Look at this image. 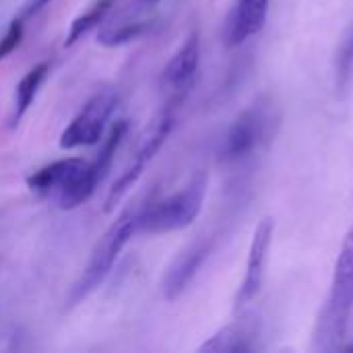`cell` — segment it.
<instances>
[{
	"label": "cell",
	"instance_id": "obj_10",
	"mask_svg": "<svg viewBox=\"0 0 353 353\" xmlns=\"http://www.w3.org/2000/svg\"><path fill=\"white\" fill-rule=\"evenodd\" d=\"M269 14V0H232L223 23V41L236 48L261 33Z\"/></svg>",
	"mask_w": 353,
	"mask_h": 353
},
{
	"label": "cell",
	"instance_id": "obj_14",
	"mask_svg": "<svg viewBox=\"0 0 353 353\" xmlns=\"http://www.w3.org/2000/svg\"><path fill=\"white\" fill-rule=\"evenodd\" d=\"M116 4V0H97L93 2L83 14H79L72 23H70V29H68V35H66V46H72L74 41H79L83 35H87L93 27H97L105 14L112 10V6Z\"/></svg>",
	"mask_w": 353,
	"mask_h": 353
},
{
	"label": "cell",
	"instance_id": "obj_12",
	"mask_svg": "<svg viewBox=\"0 0 353 353\" xmlns=\"http://www.w3.org/2000/svg\"><path fill=\"white\" fill-rule=\"evenodd\" d=\"M256 347V327L248 321H238L232 325H225L215 335H211L199 352L213 353H242L252 352Z\"/></svg>",
	"mask_w": 353,
	"mask_h": 353
},
{
	"label": "cell",
	"instance_id": "obj_3",
	"mask_svg": "<svg viewBox=\"0 0 353 353\" xmlns=\"http://www.w3.org/2000/svg\"><path fill=\"white\" fill-rule=\"evenodd\" d=\"M99 184L101 182L95 174L93 163L79 157L54 161L27 178V186L31 192L54 199L62 211H72L85 205Z\"/></svg>",
	"mask_w": 353,
	"mask_h": 353
},
{
	"label": "cell",
	"instance_id": "obj_18",
	"mask_svg": "<svg viewBox=\"0 0 353 353\" xmlns=\"http://www.w3.org/2000/svg\"><path fill=\"white\" fill-rule=\"evenodd\" d=\"M21 39H23V23L19 19H14V21H10L8 29L4 31V35L0 39V62L4 58H8L19 48Z\"/></svg>",
	"mask_w": 353,
	"mask_h": 353
},
{
	"label": "cell",
	"instance_id": "obj_8",
	"mask_svg": "<svg viewBox=\"0 0 353 353\" xmlns=\"http://www.w3.org/2000/svg\"><path fill=\"white\" fill-rule=\"evenodd\" d=\"M273 232H275V221L271 217H265L259 221V225L252 234L244 279H242L240 290L236 294V310L248 306L259 296V292L263 288L267 259H269V250H271V242H273Z\"/></svg>",
	"mask_w": 353,
	"mask_h": 353
},
{
	"label": "cell",
	"instance_id": "obj_9",
	"mask_svg": "<svg viewBox=\"0 0 353 353\" xmlns=\"http://www.w3.org/2000/svg\"><path fill=\"white\" fill-rule=\"evenodd\" d=\"M211 248H213L211 238H199L192 244H188L170 263V267H168V271L163 275V298L168 302L178 300L186 292V288L192 283L199 269L203 267V263L211 254Z\"/></svg>",
	"mask_w": 353,
	"mask_h": 353
},
{
	"label": "cell",
	"instance_id": "obj_1",
	"mask_svg": "<svg viewBox=\"0 0 353 353\" xmlns=\"http://www.w3.org/2000/svg\"><path fill=\"white\" fill-rule=\"evenodd\" d=\"M353 308V225L347 230L331 279V292L323 304L314 331L312 350L314 352H337L350 329V314Z\"/></svg>",
	"mask_w": 353,
	"mask_h": 353
},
{
	"label": "cell",
	"instance_id": "obj_4",
	"mask_svg": "<svg viewBox=\"0 0 353 353\" xmlns=\"http://www.w3.org/2000/svg\"><path fill=\"white\" fill-rule=\"evenodd\" d=\"M207 196V174L199 172L178 192L147 203L139 215V230L145 234H168L188 228L201 213Z\"/></svg>",
	"mask_w": 353,
	"mask_h": 353
},
{
	"label": "cell",
	"instance_id": "obj_20",
	"mask_svg": "<svg viewBox=\"0 0 353 353\" xmlns=\"http://www.w3.org/2000/svg\"><path fill=\"white\" fill-rule=\"evenodd\" d=\"M161 0H137V4L141 6V8H151V6H155V4H159Z\"/></svg>",
	"mask_w": 353,
	"mask_h": 353
},
{
	"label": "cell",
	"instance_id": "obj_19",
	"mask_svg": "<svg viewBox=\"0 0 353 353\" xmlns=\"http://www.w3.org/2000/svg\"><path fill=\"white\" fill-rule=\"evenodd\" d=\"M50 2H54V0H27L23 12H25V14H35L37 10H41V8L48 6Z\"/></svg>",
	"mask_w": 353,
	"mask_h": 353
},
{
	"label": "cell",
	"instance_id": "obj_13",
	"mask_svg": "<svg viewBox=\"0 0 353 353\" xmlns=\"http://www.w3.org/2000/svg\"><path fill=\"white\" fill-rule=\"evenodd\" d=\"M48 70L50 66L46 62H39L37 66H33L17 85V91H14V108H12V116H10V124L17 126L21 122V118L27 114V110L31 108L41 83L46 81L48 77Z\"/></svg>",
	"mask_w": 353,
	"mask_h": 353
},
{
	"label": "cell",
	"instance_id": "obj_5",
	"mask_svg": "<svg viewBox=\"0 0 353 353\" xmlns=\"http://www.w3.org/2000/svg\"><path fill=\"white\" fill-rule=\"evenodd\" d=\"M174 124H176V116H174L172 108H165L157 114V118L151 122V126L143 134V141H141L139 149L134 151L132 159L128 161V165L120 172L116 182L108 190V196L103 203V213H112L118 207V203L124 199V194L139 182L145 168L151 163V159L159 153V149L163 147V143L172 134Z\"/></svg>",
	"mask_w": 353,
	"mask_h": 353
},
{
	"label": "cell",
	"instance_id": "obj_6",
	"mask_svg": "<svg viewBox=\"0 0 353 353\" xmlns=\"http://www.w3.org/2000/svg\"><path fill=\"white\" fill-rule=\"evenodd\" d=\"M118 95L112 89H101L93 93L81 112L70 120V124L60 134L62 149H79L97 145L108 128V122L116 110Z\"/></svg>",
	"mask_w": 353,
	"mask_h": 353
},
{
	"label": "cell",
	"instance_id": "obj_11",
	"mask_svg": "<svg viewBox=\"0 0 353 353\" xmlns=\"http://www.w3.org/2000/svg\"><path fill=\"white\" fill-rule=\"evenodd\" d=\"M199 62H201V35L199 31H192L165 64L163 68L165 85L172 89H186L196 77Z\"/></svg>",
	"mask_w": 353,
	"mask_h": 353
},
{
	"label": "cell",
	"instance_id": "obj_15",
	"mask_svg": "<svg viewBox=\"0 0 353 353\" xmlns=\"http://www.w3.org/2000/svg\"><path fill=\"white\" fill-rule=\"evenodd\" d=\"M126 130H128L126 120H118V122L110 128V132H108V137H105V141H103V145H101V149H99V153H97V157H95V161H93V168H95V174H97L99 182H103V178H105L108 172L112 170L116 151H118V147L122 145V139H124Z\"/></svg>",
	"mask_w": 353,
	"mask_h": 353
},
{
	"label": "cell",
	"instance_id": "obj_16",
	"mask_svg": "<svg viewBox=\"0 0 353 353\" xmlns=\"http://www.w3.org/2000/svg\"><path fill=\"white\" fill-rule=\"evenodd\" d=\"M353 77V25L343 35V41L337 48L335 56V85L339 91H345Z\"/></svg>",
	"mask_w": 353,
	"mask_h": 353
},
{
	"label": "cell",
	"instance_id": "obj_7",
	"mask_svg": "<svg viewBox=\"0 0 353 353\" xmlns=\"http://www.w3.org/2000/svg\"><path fill=\"white\" fill-rule=\"evenodd\" d=\"M273 110L269 103H254L246 108L228 128L221 143V157L225 161H240L259 149L271 134Z\"/></svg>",
	"mask_w": 353,
	"mask_h": 353
},
{
	"label": "cell",
	"instance_id": "obj_17",
	"mask_svg": "<svg viewBox=\"0 0 353 353\" xmlns=\"http://www.w3.org/2000/svg\"><path fill=\"white\" fill-rule=\"evenodd\" d=\"M147 25L141 23V21H130V23H122L118 27H108L99 33L97 41L103 43V46H122V43H128L132 39H139L143 33H145Z\"/></svg>",
	"mask_w": 353,
	"mask_h": 353
},
{
	"label": "cell",
	"instance_id": "obj_2",
	"mask_svg": "<svg viewBox=\"0 0 353 353\" xmlns=\"http://www.w3.org/2000/svg\"><path fill=\"white\" fill-rule=\"evenodd\" d=\"M141 209L143 207H139V205L126 207L116 217V221L105 230V234L97 240V244L91 250V256H89V263H87L85 271L81 273V277L77 279V283L68 292L66 308H74L77 304L87 300L108 279V275L114 269V263L118 261L120 252L124 250L128 240L139 230Z\"/></svg>",
	"mask_w": 353,
	"mask_h": 353
}]
</instances>
